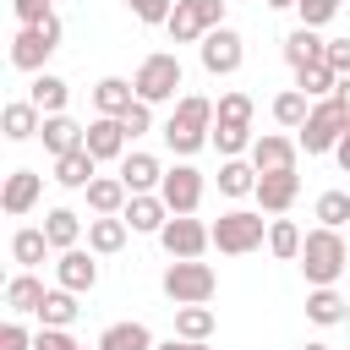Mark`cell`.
I'll return each instance as SVG.
<instances>
[{
  "label": "cell",
  "instance_id": "obj_1",
  "mask_svg": "<svg viewBox=\"0 0 350 350\" xmlns=\"http://www.w3.org/2000/svg\"><path fill=\"white\" fill-rule=\"evenodd\" d=\"M164 142H170V153H180V159H191L202 142H213V98L180 93V98H175V115L164 120Z\"/></svg>",
  "mask_w": 350,
  "mask_h": 350
},
{
  "label": "cell",
  "instance_id": "obj_2",
  "mask_svg": "<svg viewBox=\"0 0 350 350\" xmlns=\"http://www.w3.org/2000/svg\"><path fill=\"white\" fill-rule=\"evenodd\" d=\"M301 273H306V284H334L339 273H345V262H350V246H345V235L339 230H328V224H317V230H306V241H301Z\"/></svg>",
  "mask_w": 350,
  "mask_h": 350
},
{
  "label": "cell",
  "instance_id": "obj_3",
  "mask_svg": "<svg viewBox=\"0 0 350 350\" xmlns=\"http://www.w3.org/2000/svg\"><path fill=\"white\" fill-rule=\"evenodd\" d=\"M345 120H350V109H345L334 93H328V98H317V104H312V115H306V126L295 131L301 153H306V159L334 153V148H339V137H345Z\"/></svg>",
  "mask_w": 350,
  "mask_h": 350
},
{
  "label": "cell",
  "instance_id": "obj_4",
  "mask_svg": "<svg viewBox=\"0 0 350 350\" xmlns=\"http://www.w3.org/2000/svg\"><path fill=\"white\" fill-rule=\"evenodd\" d=\"M213 290H219V273H213L202 257H175V262L164 268V295H170L175 306L213 301Z\"/></svg>",
  "mask_w": 350,
  "mask_h": 350
},
{
  "label": "cell",
  "instance_id": "obj_5",
  "mask_svg": "<svg viewBox=\"0 0 350 350\" xmlns=\"http://www.w3.org/2000/svg\"><path fill=\"white\" fill-rule=\"evenodd\" d=\"M213 27H224V0H175L164 33L170 44H202Z\"/></svg>",
  "mask_w": 350,
  "mask_h": 350
},
{
  "label": "cell",
  "instance_id": "obj_6",
  "mask_svg": "<svg viewBox=\"0 0 350 350\" xmlns=\"http://www.w3.org/2000/svg\"><path fill=\"white\" fill-rule=\"evenodd\" d=\"M60 49V16H44V22H27V27H16V38H11V66L16 71H44V60Z\"/></svg>",
  "mask_w": 350,
  "mask_h": 350
},
{
  "label": "cell",
  "instance_id": "obj_7",
  "mask_svg": "<svg viewBox=\"0 0 350 350\" xmlns=\"http://www.w3.org/2000/svg\"><path fill=\"white\" fill-rule=\"evenodd\" d=\"M180 82H186V71H180V60H175L170 49L148 55V60L137 66V77H131V88H137V98H142V104H170Z\"/></svg>",
  "mask_w": 350,
  "mask_h": 350
},
{
  "label": "cell",
  "instance_id": "obj_8",
  "mask_svg": "<svg viewBox=\"0 0 350 350\" xmlns=\"http://www.w3.org/2000/svg\"><path fill=\"white\" fill-rule=\"evenodd\" d=\"M213 246H219L224 257H246V252H257V246H262V213H252V208H230V213H219V224H213Z\"/></svg>",
  "mask_w": 350,
  "mask_h": 350
},
{
  "label": "cell",
  "instance_id": "obj_9",
  "mask_svg": "<svg viewBox=\"0 0 350 350\" xmlns=\"http://www.w3.org/2000/svg\"><path fill=\"white\" fill-rule=\"evenodd\" d=\"M159 241H164L170 257H202V252L213 246V224H202V219H191V213H170L164 230H159Z\"/></svg>",
  "mask_w": 350,
  "mask_h": 350
},
{
  "label": "cell",
  "instance_id": "obj_10",
  "mask_svg": "<svg viewBox=\"0 0 350 350\" xmlns=\"http://www.w3.org/2000/svg\"><path fill=\"white\" fill-rule=\"evenodd\" d=\"M197 55H202V71H208V77H230V71H241V60H246V38H241L235 27H213V33L197 44Z\"/></svg>",
  "mask_w": 350,
  "mask_h": 350
},
{
  "label": "cell",
  "instance_id": "obj_11",
  "mask_svg": "<svg viewBox=\"0 0 350 350\" xmlns=\"http://www.w3.org/2000/svg\"><path fill=\"white\" fill-rule=\"evenodd\" d=\"M159 197L170 202V213H197V202H202V170H191L186 159L170 164L164 180H159Z\"/></svg>",
  "mask_w": 350,
  "mask_h": 350
},
{
  "label": "cell",
  "instance_id": "obj_12",
  "mask_svg": "<svg viewBox=\"0 0 350 350\" xmlns=\"http://www.w3.org/2000/svg\"><path fill=\"white\" fill-rule=\"evenodd\" d=\"M126 126H120V115H98V120H88V137H82V148L104 164V159H126Z\"/></svg>",
  "mask_w": 350,
  "mask_h": 350
},
{
  "label": "cell",
  "instance_id": "obj_13",
  "mask_svg": "<svg viewBox=\"0 0 350 350\" xmlns=\"http://www.w3.org/2000/svg\"><path fill=\"white\" fill-rule=\"evenodd\" d=\"M295 153H301V142L295 137H279V131H262L257 142H252V164H257V175H273V170H295Z\"/></svg>",
  "mask_w": 350,
  "mask_h": 350
},
{
  "label": "cell",
  "instance_id": "obj_14",
  "mask_svg": "<svg viewBox=\"0 0 350 350\" xmlns=\"http://www.w3.org/2000/svg\"><path fill=\"white\" fill-rule=\"evenodd\" d=\"M38 191H44V175H38V170H11L5 186H0V208H5L11 219H22V213L38 202Z\"/></svg>",
  "mask_w": 350,
  "mask_h": 350
},
{
  "label": "cell",
  "instance_id": "obj_15",
  "mask_svg": "<svg viewBox=\"0 0 350 350\" xmlns=\"http://www.w3.org/2000/svg\"><path fill=\"white\" fill-rule=\"evenodd\" d=\"M257 202H262V213H284L295 197H301V175L295 170H273V175H257V191H252Z\"/></svg>",
  "mask_w": 350,
  "mask_h": 350
},
{
  "label": "cell",
  "instance_id": "obj_16",
  "mask_svg": "<svg viewBox=\"0 0 350 350\" xmlns=\"http://www.w3.org/2000/svg\"><path fill=\"white\" fill-rule=\"evenodd\" d=\"M137 235H159L164 230V219H170V202L159 197V191H131V202H126V213H120Z\"/></svg>",
  "mask_w": 350,
  "mask_h": 350
},
{
  "label": "cell",
  "instance_id": "obj_17",
  "mask_svg": "<svg viewBox=\"0 0 350 350\" xmlns=\"http://www.w3.org/2000/svg\"><path fill=\"white\" fill-rule=\"evenodd\" d=\"M98 252H82V246H71V252H60V262H55V279L66 284V290H93L98 284V262H93Z\"/></svg>",
  "mask_w": 350,
  "mask_h": 350
},
{
  "label": "cell",
  "instance_id": "obj_18",
  "mask_svg": "<svg viewBox=\"0 0 350 350\" xmlns=\"http://www.w3.org/2000/svg\"><path fill=\"white\" fill-rule=\"evenodd\" d=\"M126 219L120 213H93L88 219V252H98V257H115L120 246H126Z\"/></svg>",
  "mask_w": 350,
  "mask_h": 350
},
{
  "label": "cell",
  "instance_id": "obj_19",
  "mask_svg": "<svg viewBox=\"0 0 350 350\" xmlns=\"http://www.w3.org/2000/svg\"><path fill=\"white\" fill-rule=\"evenodd\" d=\"M0 126H5V142H27V137H38L44 109H38L33 98H11V104H5V115H0Z\"/></svg>",
  "mask_w": 350,
  "mask_h": 350
},
{
  "label": "cell",
  "instance_id": "obj_20",
  "mask_svg": "<svg viewBox=\"0 0 350 350\" xmlns=\"http://www.w3.org/2000/svg\"><path fill=\"white\" fill-rule=\"evenodd\" d=\"M38 137H44V148L60 159V153H77L82 148V137H88V126H77L71 115H44V126H38Z\"/></svg>",
  "mask_w": 350,
  "mask_h": 350
},
{
  "label": "cell",
  "instance_id": "obj_21",
  "mask_svg": "<svg viewBox=\"0 0 350 350\" xmlns=\"http://www.w3.org/2000/svg\"><path fill=\"white\" fill-rule=\"evenodd\" d=\"M93 175H98V159H93L88 148H77V153H60V159H55V180H60L66 191H88V186H93Z\"/></svg>",
  "mask_w": 350,
  "mask_h": 350
},
{
  "label": "cell",
  "instance_id": "obj_22",
  "mask_svg": "<svg viewBox=\"0 0 350 350\" xmlns=\"http://www.w3.org/2000/svg\"><path fill=\"white\" fill-rule=\"evenodd\" d=\"M126 202H131V186L120 175H93V186H88V208L93 213H126Z\"/></svg>",
  "mask_w": 350,
  "mask_h": 350
},
{
  "label": "cell",
  "instance_id": "obj_23",
  "mask_svg": "<svg viewBox=\"0 0 350 350\" xmlns=\"http://www.w3.org/2000/svg\"><path fill=\"white\" fill-rule=\"evenodd\" d=\"M77 312H82V306H77V290L55 284V290L44 295V306H38L33 317H38V328H71V323H77Z\"/></svg>",
  "mask_w": 350,
  "mask_h": 350
},
{
  "label": "cell",
  "instance_id": "obj_24",
  "mask_svg": "<svg viewBox=\"0 0 350 350\" xmlns=\"http://www.w3.org/2000/svg\"><path fill=\"white\" fill-rule=\"evenodd\" d=\"M93 104H98V115H126L137 104V88L126 77H98L93 82Z\"/></svg>",
  "mask_w": 350,
  "mask_h": 350
},
{
  "label": "cell",
  "instance_id": "obj_25",
  "mask_svg": "<svg viewBox=\"0 0 350 350\" xmlns=\"http://www.w3.org/2000/svg\"><path fill=\"white\" fill-rule=\"evenodd\" d=\"M120 180H126L131 191H159L164 164H159L153 153H126V159H120Z\"/></svg>",
  "mask_w": 350,
  "mask_h": 350
},
{
  "label": "cell",
  "instance_id": "obj_26",
  "mask_svg": "<svg viewBox=\"0 0 350 350\" xmlns=\"http://www.w3.org/2000/svg\"><path fill=\"white\" fill-rule=\"evenodd\" d=\"M345 295L334 290V284H312V295H306V317L317 323V328H334V323H345Z\"/></svg>",
  "mask_w": 350,
  "mask_h": 350
},
{
  "label": "cell",
  "instance_id": "obj_27",
  "mask_svg": "<svg viewBox=\"0 0 350 350\" xmlns=\"http://www.w3.org/2000/svg\"><path fill=\"white\" fill-rule=\"evenodd\" d=\"M323 49H328V38H317V27H295V33H284V60H290L295 71H301V66H317Z\"/></svg>",
  "mask_w": 350,
  "mask_h": 350
},
{
  "label": "cell",
  "instance_id": "obj_28",
  "mask_svg": "<svg viewBox=\"0 0 350 350\" xmlns=\"http://www.w3.org/2000/svg\"><path fill=\"white\" fill-rule=\"evenodd\" d=\"M27 98H33L44 115H66V98H71V88H66V77H55V71H38Z\"/></svg>",
  "mask_w": 350,
  "mask_h": 350
},
{
  "label": "cell",
  "instance_id": "obj_29",
  "mask_svg": "<svg viewBox=\"0 0 350 350\" xmlns=\"http://www.w3.org/2000/svg\"><path fill=\"white\" fill-rule=\"evenodd\" d=\"M219 191L224 197H252L257 191V164L252 159H224L219 164Z\"/></svg>",
  "mask_w": 350,
  "mask_h": 350
},
{
  "label": "cell",
  "instance_id": "obj_30",
  "mask_svg": "<svg viewBox=\"0 0 350 350\" xmlns=\"http://www.w3.org/2000/svg\"><path fill=\"white\" fill-rule=\"evenodd\" d=\"M44 235H49L55 252H71V246L82 241V219H77L71 208H49V213H44Z\"/></svg>",
  "mask_w": 350,
  "mask_h": 350
},
{
  "label": "cell",
  "instance_id": "obj_31",
  "mask_svg": "<svg viewBox=\"0 0 350 350\" xmlns=\"http://www.w3.org/2000/svg\"><path fill=\"white\" fill-rule=\"evenodd\" d=\"M44 295H49V290L33 279V268H22V273L5 284V306H11L16 317H22V312H38V306H44Z\"/></svg>",
  "mask_w": 350,
  "mask_h": 350
},
{
  "label": "cell",
  "instance_id": "obj_32",
  "mask_svg": "<svg viewBox=\"0 0 350 350\" xmlns=\"http://www.w3.org/2000/svg\"><path fill=\"white\" fill-rule=\"evenodd\" d=\"M98 350H153V334L148 323H109L98 334Z\"/></svg>",
  "mask_w": 350,
  "mask_h": 350
},
{
  "label": "cell",
  "instance_id": "obj_33",
  "mask_svg": "<svg viewBox=\"0 0 350 350\" xmlns=\"http://www.w3.org/2000/svg\"><path fill=\"white\" fill-rule=\"evenodd\" d=\"M312 104H317V98H306L301 88H284V93L273 98V120H279L284 131H301V126H306V115H312Z\"/></svg>",
  "mask_w": 350,
  "mask_h": 350
},
{
  "label": "cell",
  "instance_id": "obj_34",
  "mask_svg": "<svg viewBox=\"0 0 350 350\" xmlns=\"http://www.w3.org/2000/svg\"><path fill=\"white\" fill-rule=\"evenodd\" d=\"M44 252H55V246H49V235H44V224H38V230H16V235H11V262H16V268H38V262H44Z\"/></svg>",
  "mask_w": 350,
  "mask_h": 350
},
{
  "label": "cell",
  "instance_id": "obj_35",
  "mask_svg": "<svg viewBox=\"0 0 350 350\" xmlns=\"http://www.w3.org/2000/svg\"><path fill=\"white\" fill-rule=\"evenodd\" d=\"M213 323H219V317H213V306H208V301L175 306V334H180V339H208V334H213Z\"/></svg>",
  "mask_w": 350,
  "mask_h": 350
},
{
  "label": "cell",
  "instance_id": "obj_36",
  "mask_svg": "<svg viewBox=\"0 0 350 350\" xmlns=\"http://www.w3.org/2000/svg\"><path fill=\"white\" fill-rule=\"evenodd\" d=\"M334 82H339V71H334L328 60H317V66H301V71H295V88H301L306 98H328V93H334Z\"/></svg>",
  "mask_w": 350,
  "mask_h": 350
},
{
  "label": "cell",
  "instance_id": "obj_37",
  "mask_svg": "<svg viewBox=\"0 0 350 350\" xmlns=\"http://www.w3.org/2000/svg\"><path fill=\"white\" fill-rule=\"evenodd\" d=\"M252 109H257L252 93H224V98L213 104V120H219V126H252Z\"/></svg>",
  "mask_w": 350,
  "mask_h": 350
},
{
  "label": "cell",
  "instance_id": "obj_38",
  "mask_svg": "<svg viewBox=\"0 0 350 350\" xmlns=\"http://www.w3.org/2000/svg\"><path fill=\"white\" fill-rule=\"evenodd\" d=\"M252 142H257V137H252V126H219V120H213V148H219L224 159L252 153Z\"/></svg>",
  "mask_w": 350,
  "mask_h": 350
},
{
  "label": "cell",
  "instance_id": "obj_39",
  "mask_svg": "<svg viewBox=\"0 0 350 350\" xmlns=\"http://www.w3.org/2000/svg\"><path fill=\"white\" fill-rule=\"evenodd\" d=\"M301 241H306V235H301L290 219H273V224H268V252H273V257H284V262L301 257Z\"/></svg>",
  "mask_w": 350,
  "mask_h": 350
},
{
  "label": "cell",
  "instance_id": "obj_40",
  "mask_svg": "<svg viewBox=\"0 0 350 350\" xmlns=\"http://www.w3.org/2000/svg\"><path fill=\"white\" fill-rule=\"evenodd\" d=\"M312 213H317V224H328V230H339V224H350V191H323Z\"/></svg>",
  "mask_w": 350,
  "mask_h": 350
},
{
  "label": "cell",
  "instance_id": "obj_41",
  "mask_svg": "<svg viewBox=\"0 0 350 350\" xmlns=\"http://www.w3.org/2000/svg\"><path fill=\"white\" fill-rule=\"evenodd\" d=\"M295 11H301V27H323L339 16V0H295Z\"/></svg>",
  "mask_w": 350,
  "mask_h": 350
},
{
  "label": "cell",
  "instance_id": "obj_42",
  "mask_svg": "<svg viewBox=\"0 0 350 350\" xmlns=\"http://www.w3.org/2000/svg\"><path fill=\"white\" fill-rule=\"evenodd\" d=\"M126 5H131V16L148 22V27H164L170 11H175V0H126Z\"/></svg>",
  "mask_w": 350,
  "mask_h": 350
},
{
  "label": "cell",
  "instance_id": "obj_43",
  "mask_svg": "<svg viewBox=\"0 0 350 350\" xmlns=\"http://www.w3.org/2000/svg\"><path fill=\"white\" fill-rule=\"evenodd\" d=\"M120 126H126V137H148V131H153V104H142V98H137V104L120 115Z\"/></svg>",
  "mask_w": 350,
  "mask_h": 350
},
{
  "label": "cell",
  "instance_id": "obj_44",
  "mask_svg": "<svg viewBox=\"0 0 350 350\" xmlns=\"http://www.w3.org/2000/svg\"><path fill=\"white\" fill-rule=\"evenodd\" d=\"M11 11H16V22L27 27V22H44V16H55V0H11Z\"/></svg>",
  "mask_w": 350,
  "mask_h": 350
},
{
  "label": "cell",
  "instance_id": "obj_45",
  "mask_svg": "<svg viewBox=\"0 0 350 350\" xmlns=\"http://www.w3.org/2000/svg\"><path fill=\"white\" fill-rule=\"evenodd\" d=\"M33 350H77V339L66 328H38L33 334Z\"/></svg>",
  "mask_w": 350,
  "mask_h": 350
},
{
  "label": "cell",
  "instance_id": "obj_46",
  "mask_svg": "<svg viewBox=\"0 0 350 350\" xmlns=\"http://www.w3.org/2000/svg\"><path fill=\"white\" fill-rule=\"evenodd\" d=\"M323 60L339 71V77H350V38H328V49H323Z\"/></svg>",
  "mask_w": 350,
  "mask_h": 350
},
{
  "label": "cell",
  "instance_id": "obj_47",
  "mask_svg": "<svg viewBox=\"0 0 350 350\" xmlns=\"http://www.w3.org/2000/svg\"><path fill=\"white\" fill-rule=\"evenodd\" d=\"M0 350H33V334H27L22 323H5V328H0Z\"/></svg>",
  "mask_w": 350,
  "mask_h": 350
},
{
  "label": "cell",
  "instance_id": "obj_48",
  "mask_svg": "<svg viewBox=\"0 0 350 350\" xmlns=\"http://www.w3.org/2000/svg\"><path fill=\"white\" fill-rule=\"evenodd\" d=\"M153 350H208V339H180V334H175V339H164V345H153Z\"/></svg>",
  "mask_w": 350,
  "mask_h": 350
},
{
  "label": "cell",
  "instance_id": "obj_49",
  "mask_svg": "<svg viewBox=\"0 0 350 350\" xmlns=\"http://www.w3.org/2000/svg\"><path fill=\"white\" fill-rule=\"evenodd\" d=\"M334 159H339V170L350 175V120H345V137H339V148H334Z\"/></svg>",
  "mask_w": 350,
  "mask_h": 350
},
{
  "label": "cell",
  "instance_id": "obj_50",
  "mask_svg": "<svg viewBox=\"0 0 350 350\" xmlns=\"http://www.w3.org/2000/svg\"><path fill=\"white\" fill-rule=\"evenodd\" d=\"M334 98H339V104L350 109V77H339V82H334Z\"/></svg>",
  "mask_w": 350,
  "mask_h": 350
},
{
  "label": "cell",
  "instance_id": "obj_51",
  "mask_svg": "<svg viewBox=\"0 0 350 350\" xmlns=\"http://www.w3.org/2000/svg\"><path fill=\"white\" fill-rule=\"evenodd\" d=\"M268 5H273V11H284V5H295V0H268Z\"/></svg>",
  "mask_w": 350,
  "mask_h": 350
},
{
  "label": "cell",
  "instance_id": "obj_52",
  "mask_svg": "<svg viewBox=\"0 0 350 350\" xmlns=\"http://www.w3.org/2000/svg\"><path fill=\"white\" fill-rule=\"evenodd\" d=\"M301 350H328V345H317V339H306V345H301Z\"/></svg>",
  "mask_w": 350,
  "mask_h": 350
},
{
  "label": "cell",
  "instance_id": "obj_53",
  "mask_svg": "<svg viewBox=\"0 0 350 350\" xmlns=\"http://www.w3.org/2000/svg\"><path fill=\"white\" fill-rule=\"evenodd\" d=\"M345 328H350V306H345Z\"/></svg>",
  "mask_w": 350,
  "mask_h": 350
},
{
  "label": "cell",
  "instance_id": "obj_54",
  "mask_svg": "<svg viewBox=\"0 0 350 350\" xmlns=\"http://www.w3.org/2000/svg\"><path fill=\"white\" fill-rule=\"evenodd\" d=\"M77 350H88V345H77ZM93 350H98V345H93Z\"/></svg>",
  "mask_w": 350,
  "mask_h": 350
}]
</instances>
